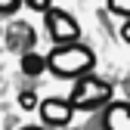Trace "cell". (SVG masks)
I'll return each mask as SVG.
<instances>
[{
    "instance_id": "cell-1",
    "label": "cell",
    "mask_w": 130,
    "mask_h": 130,
    "mask_svg": "<svg viewBox=\"0 0 130 130\" xmlns=\"http://www.w3.org/2000/svg\"><path fill=\"white\" fill-rule=\"evenodd\" d=\"M93 62H96V56H93L90 46H84V43L56 46V50L43 59V65H46L53 74H59V77H77V74L90 71Z\"/></svg>"
},
{
    "instance_id": "cell-2",
    "label": "cell",
    "mask_w": 130,
    "mask_h": 130,
    "mask_svg": "<svg viewBox=\"0 0 130 130\" xmlns=\"http://www.w3.org/2000/svg\"><path fill=\"white\" fill-rule=\"evenodd\" d=\"M111 99V87L99 77H80L71 93V108H99Z\"/></svg>"
},
{
    "instance_id": "cell-3",
    "label": "cell",
    "mask_w": 130,
    "mask_h": 130,
    "mask_svg": "<svg viewBox=\"0 0 130 130\" xmlns=\"http://www.w3.org/2000/svg\"><path fill=\"white\" fill-rule=\"evenodd\" d=\"M46 31H50V37H53L59 46H68V43H77L80 25L74 22V15L50 6V9H46Z\"/></svg>"
},
{
    "instance_id": "cell-4",
    "label": "cell",
    "mask_w": 130,
    "mask_h": 130,
    "mask_svg": "<svg viewBox=\"0 0 130 130\" xmlns=\"http://www.w3.org/2000/svg\"><path fill=\"white\" fill-rule=\"evenodd\" d=\"M40 115H43V121H46V124H56V127H62V124H68V121H71L74 108L65 102V99H43V105H40Z\"/></svg>"
},
{
    "instance_id": "cell-5",
    "label": "cell",
    "mask_w": 130,
    "mask_h": 130,
    "mask_svg": "<svg viewBox=\"0 0 130 130\" xmlns=\"http://www.w3.org/2000/svg\"><path fill=\"white\" fill-rule=\"evenodd\" d=\"M105 130H130V108L127 102H118L105 111Z\"/></svg>"
},
{
    "instance_id": "cell-6",
    "label": "cell",
    "mask_w": 130,
    "mask_h": 130,
    "mask_svg": "<svg viewBox=\"0 0 130 130\" xmlns=\"http://www.w3.org/2000/svg\"><path fill=\"white\" fill-rule=\"evenodd\" d=\"M22 71H25V74H40V71H43V56L25 53V56H22Z\"/></svg>"
},
{
    "instance_id": "cell-7",
    "label": "cell",
    "mask_w": 130,
    "mask_h": 130,
    "mask_svg": "<svg viewBox=\"0 0 130 130\" xmlns=\"http://www.w3.org/2000/svg\"><path fill=\"white\" fill-rule=\"evenodd\" d=\"M19 105H22L25 111H31V108H37V96L31 93V90H25V93H19Z\"/></svg>"
},
{
    "instance_id": "cell-8",
    "label": "cell",
    "mask_w": 130,
    "mask_h": 130,
    "mask_svg": "<svg viewBox=\"0 0 130 130\" xmlns=\"http://www.w3.org/2000/svg\"><path fill=\"white\" fill-rule=\"evenodd\" d=\"M108 9H111V12L127 15V12H130V3H127V0H108Z\"/></svg>"
},
{
    "instance_id": "cell-9",
    "label": "cell",
    "mask_w": 130,
    "mask_h": 130,
    "mask_svg": "<svg viewBox=\"0 0 130 130\" xmlns=\"http://www.w3.org/2000/svg\"><path fill=\"white\" fill-rule=\"evenodd\" d=\"M28 6L34 12H46V9H50V0H28Z\"/></svg>"
},
{
    "instance_id": "cell-10",
    "label": "cell",
    "mask_w": 130,
    "mask_h": 130,
    "mask_svg": "<svg viewBox=\"0 0 130 130\" xmlns=\"http://www.w3.org/2000/svg\"><path fill=\"white\" fill-rule=\"evenodd\" d=\"M12 9H19V0H0V15L12 12Z\"/></svg>"
},
{
    "instance_id": "cell-11",
    "label": "cell",
    "mask_w": 130,
    "mask_h": 130,
    "mask_svg": "<svg viewBox=\"0 0 130 130\" xmlns=\"http://www.w3.org/2000/svg\"><path fill=\"white\" fill-rule=\"evenodd\" d=\"M25 130H40V127H25Z\"/></svg>"
}]
</instances>
